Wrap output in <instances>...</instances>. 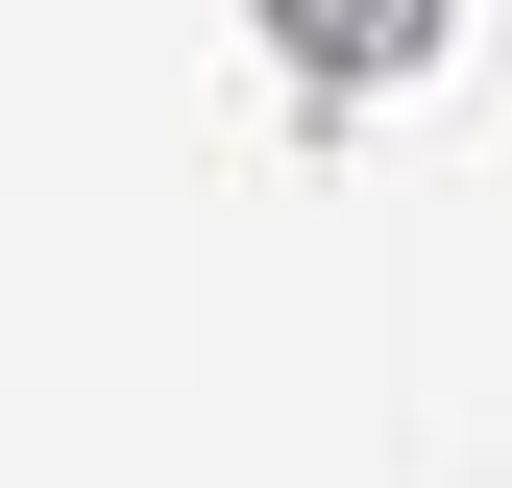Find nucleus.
I'll return each instance as SVG.
<instances>
[{"label": "nucleus", "mask_w": 512, "mask_h": 488, "mask_svg": "<svg viewBox=\"0 0 512 488\" xmlns=\"http://www.w3.org/2000/svg\"><path fill=\"white\" fill-rule=\"evenodd\" d=\"M293 25H317V49H415L439 0H293Z\"/></svg>", "instance_id": "f257e3e1"}]
</instances>
